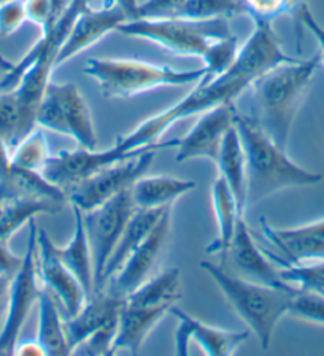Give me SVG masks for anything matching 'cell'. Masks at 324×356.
<instances>
[{"label": "cell", "instance_id": "obj_1", "mask_svg": "<svg viewBox=\"0 0 324 356\" xmlns=\"http://www.w3.org/2000/svg\"><path fill=\"white\" fill-rule=\"evenodd\" d=\"M236 127L242 140L247 167L245 209L254 207L261 200L283 189L315 186L323 181V175L307 170L289 159L286 149L273 143L254 120L237 111Z\"/></svg>", "mask_w": 324, "mask_h": 356}, {"label": "cell", "instance_id": "obj_2", "mask_svg": "<svg viewBox=\"0 0 324 356\" xmlns=\"http://www.w3.org/2000/svg\"><path fill=\"white\" fill-rule=\"evenodd\" d=\"M320 54L307 60L282 64L251 83L254 122L273 143L286 149L295 115L320 65Z\"/></svg>", "mask_w": 324, "mask_h": 356}, {"label": "cell", "instance_id": "obj_3", "mask_svg": "<svg viewBox=\"0 0 324 356\" xmlns=\"http://www.w3.org/2000/svg\"><path fill=\"white\" fill-rule=\"evenodd\" d=\"M200 267L221 289L222 296L236 314L247 323L261 347L264 350L269 347L277 325L284 315H288L289 302L298 286L275 288L262 285L232 274L226 270L225 266H218L210 261H202Z\"/></svg>", "mask_w": 324, "mask_h": 356}, {"label": "cell", "instance_id": "obj_4", "mask_svg": "<svg viewBox=\"0 0 324 356\" xmlns=\"http://www.w3.org/2000/svg\"><path fill=\"white\" fill-rule=\"evenodd\" d=\"M83 74L91 76L108 99H129L162 86H186L199 83L205 69L175 70L167 65L137 59H88Z\"/></svg>", "mask_w": 324, "mask_h": 356}, {"label": "cell", "instance_id": "obj_5", "mask_svg": "<svg viewBox=\"0 0 324 356\" xmlns=\"http://www.w3.org/2000/svg\"><path fill=\"white\" fill-rule=\"evenodd\" d=\"M251 83L243 78L232 76L225 74L215 81L200 80L195 89H193L188 96H184L170 108L152 116V118L140 122L132 132L126 134L124 137H118L115 147L121 152L129 153L140 149L148 145L158 143L159 137L172 124L194 115H202L206 110H211L221 104L234 102L243 91H247Z\"/></svg>", "mask_w": 324, "mask_h": 356}, {"label": "cell", "instance_id": "obj_6", "mask_svg": "<svg viewBox=\"0 0 324 356\" xmlns=\"http://www.w3.org/2000/svg\"><path fill=\"white\" fill-rule=\"evenodd\" d=\"M118 32L159 44L177 56L200 59L211 43L232 35L227 19L197 21L186 18H137L121 24Z\"/></svg>", "mask_w": 324, "mask_h": 356}, {"label": "cell", "instance_id": "obj_7", "mask_svg": "<svg viewBox=\"0 0 324 356\" xmlns=\"http://www.w3.org/2000/svg\"><path fill=\"white\" fill-rule=\"evenodd\" d=\"M35 122L42 129L74 138L78 147L97 149V136L91 110L75 83H49Z\"/></svg>", "mask_w": 324, "mask_h": 356}, {"label": "cell", "instance_id": "obj_8", "mask_svg": "<svg viewBox=\"0 0 324 356\" xmlns=\"http://www.w3.org/2000/svg\"><path fill=\"white\" fill-rule=\"evenodd\" d=\"M177 147L178 138L177 140L164 142L159 147L136 154L124 161H120V163L113 165L104 167V169L97 170L96 174L86 177L85 180L78 181L76 185L67 189L69 202L83 211H89L99 207V205L107 202L108 199L115 197L116 194L132 188L138 178L147 174V170L153 164V159L159 152Z\"/></svg>", "mask_w": 324, "mask_h": 356}, {"label": "cell", "instance_id": "obj_9", "mask_svg": "<svg viewBox=\"0 0 324 356\" xmlns=\"http://www.w3.org/2000/svg\"><path fill=\"white\" fill-rule=\"evenodd\" d=\"M37 231L35 218L29 221V238L21 269L10 280L7 310L0 327V355H13L22 326L31 314L32 305L38 302L43 291L37 266Z\"/></svg>", "mask_w": 324, "mask_h": 356}, {"label": "cell", "instance_id": "obj_10", "mask_svg": "<svg viewBox=\"0 0 324 356\" xmlns=\"http://www.w3.org/2000/svg\"><path fill=\"white\" fill-rule=\"evenodd\" d=\"M133 211H136V205L132 202L131 188L116 194L115 197L108 199L107 202L96 209L83 211V221H85L89 248L92 254L96 291H100L105 266H107L116 243L120 242L121 234Z\"/></svg>", "mask_w": 324, "mask_h": 356}, {"label": "cell", "instance_id": "obj_11", "mask_svg": "<svg viewBox=\"0 0 324 356\" xmlns=\"http://www.w3.org/2000/svg\"><path fill=\"white\" fill-rule=\"evenodd\" d=\"M162 143L164 142L148 145V147L129 153L121 152L115 145L107 149H88L81 147L78 149H64V152H59L58 154L49 156L48 163L42 169V174L47 180L64 188L67 191L70 186L85 180L89 175L96 174L97 170L104 169V167L113 165L120 163V161L148 152V149L159 147Z\"/></svg>", "mask_w": 324, "mask_h": 356}, {"label": "cell", "instance_id": "obj_12", "mask_svg": "<svg viewBox=\"0 0 324 356\" xmlns=\"http://www.w3.org/2000/svg\"><path fill=\"white\" fill-rule=\"evenodd\" d=\"M37 266L38 275L47 291L64 312V318H72L89 299L80 280L58 256L54 242L44 229L37 231Z\"/></svg>", "mask_w": 324, "mask_h": 356}, {"label": "cell", "instance_id": "obj_13", "mask_svg": "<svg viewBox=\"0 0 324 356\" xmlns=\"http://www.w3.org/2000/svg\"><path fill=\"white\" fill-rule=\"evenodd\" d=\"M236 115L237 110L232 102L221 104L200 115L193 129L178 138L177 163L191 159H209L216 163L222 138L236 124Z\"/></svg>", "mask_w": 324, "mask_h": 356}, {"label": "cell", "instance_id": "obj_14", "mask_svg": "<svg viewBox=\"0 0 324 356\" xmlns=\"http://www.w3.org/2000/svg\"><path fill=\"white\" fill-rule=\"evenodd\" d=\"M298 60L283 51L269 21H254V31L238 48L237 58L226 74L243 78L250 83L258 80L275 67Z\"/></svg>", "mask_w": 324, "mask_h": 356}, {"label": "cell", "instance_id": "obj_15", "mask_svg": "<svg viewBox=\"0 0 324 356\" xmlns=\"http://www.w3.org/2000/svg\"><path fill=\"white\" fill-rule=\"evenodd\" d=\"M129 21L127 15L118 7H89L86 5L74 21L65 40L60 47L56 67L69 63L78 54L107 37L110 32H118V27Z\"/></svg>", "mask_w": 324, "mask_h": 356}, {"label": "cell", "instance_id": "obj_16", "mask_svg": "<svg viewBox=\"0 0 324 356\" xmlns=\"http://www.w3.org/2000/svg\"><path fill=\"white\" fill-rule=\"evenodd\" d=\"M170 210L172 207L164 211V215L156 222V226L148 234L147 238L127 258L124 266L116 274L115 283L111 286L110 293L116 294V296L126 298L131 291H133L143 282L148 280L149 272L154 269L156 261L159 259L162 250L165 247L167 237H169Z\"/></svg>", "mask_w": 324, "mask_h": 356}, {"label": "cell", "instance_id": "obj_17", "mask_svg": "<svg viewBox=\"0 0 324 356\" xmlns=\"http://www.w3.org/2000/svg\"><path fill=\"white\" fill-rule=\"evenodd\" d=\"M259 222L267 241L283 253L282 263L314 264L324 261V220L291 229H277L264 216Z\"/></svg>", "mask_w": 324, "mask_h": 356}, {"label": "cell", "instance_id": "obj_18", "mask_svg": "<svg viewBox=\"0 0 324 356\" xmlns=\"http://www.w3.org/2000/svg\"><path fill=\"white\" fill-rule=\"evenodd\" d=\"M169 314L178 320V327L175 332V353L180 356L188 355V345L191 341L197 342L205 355L227 356L236 352L240 345L248 339V332L226 331L221 330V327L205 325L197 318H193V316L184 314L177 305H173Z\"/></svg>", "mask_w": 324, "mask_h": 356}, {"label": "cell", "instance_id": "obj_19", "mask_svg": "<svg viewBox=\"0 0 324 356\" xmlns=\"http://www.w3.org/2000/svg\"><path fill=\"white\" fill-rule=\"evenodd\" d=\"M225 256L231 258L234 269L238 272L237 275L247 278V280L275 288L294 286L291 283L283 280L280 267L275 263H270L267 259L264 250H261L254 243L243 216L238 220L236 234H234L232 242L229 245V250Z\"/></svg>", "mask_w": 324, "mask_h": 356}, {"label": "cell", "instance_id": "obj_20", "mask_svg": "<svg viewBox=\"0 0 324 356\" xmlns=\"http://www.w3.org/2000/svg\"><path fill=\"white\" fill-rule=\"evenodd\" d=\"M122 305H124V298L116 296L113 293L96 291L76 315L72 318H65L64 327L70 355L92 332L118 320Z\"/></svg>", "mask_w": 324, "mask_h": 356}, {"label": "cell", "instance_id": "obj_21", "mask_svg": "<svg viewBox=\"0 0 324 356\" xmlns=\"http://www.w3.org/2000/svg\"><path fill=\"white\" fill-rule=\"evenodd\" d=\"M169 305H156V307H133L124 302L118 318V331L111 345V353L127 352L137 355L158 323L169 314Z\"/></svg>", "mask_w": 324, "mask_h": 356}, {"label": "cell", "instance_id": "obj_22", "mask_svg": "<svg viewBox=\"0 0 324 356\" xmlns=\"http://www.w3.org/2000/svg\"><path fill=\"white\" fill-rule=\"evenodd\" d=\"M15 199H43L63 205L69 202L65 189L47 180L42 172L19 169L10 164L0 175V204Z\"/></svg>", "mask_w": 324, "mask_h": 356}, {"label": "cell", "instance_id": "obj_23", "mask_svg": "<svg viewBox=\"0 0 324 356\" xmlns=\"http://www.w3.org/2000/svg\"><path fill=\"white\" fill-rule=\"evenodd\" d=\"M195 188V181L181 180V178L169 175L142 177L131 188L132 202L137 210L165 209L191 193Z\"/></svg>", "mask_w": 324, "mask_h": 356}, {"label": "cell", "instance_id": "obj_24", "mask_svg": "<svg viewBox=\"0 0 324 356\" xmlns=\"http://www.w3.org/2000/svg\"><path fill=\"white\" fill-rule=\"evenodd\" d=\"M169 209H149V210H137L133 211L131 220L127 221V225L122 231L120 242L116 243L113 253L108 258V263L105 266L102 283H100V289L110 280V277H113L121 270V267L124 266L127 258L132 254L138 245H140L149 232H152L156 222L164 215V211Z\"/></svg>", "mask_w": 324, "mask_h": 356}, {"label": "cell", "instance_id": "obj_25", "mask_svg": "<svg viewBox=\"0 0 324 356\" xmlns=\"http://www.w3.org/2000/svg\"><path fill=\"white\" fill-rule=\"evenodd\" d=\"M72 211H74L75 218L74 236H72L65 247H58V245H54V254L74 272V275L80 280L83 288H85L88 298H91L94 294V286L96 285H94L92 254L91 248H89L85 221H83V210L75 207V205H72Z\"/></svg>", "mask_w": 324, "mask_h": 356}, {"label": "cell", "instance_id": "obj_26", "mask_svg": "<svg viewBox=\"0 0 324 356\" xmlns=\"http://www.w3.org/2000/svg\"><path fill=\"white\" fill-rule=\"evenodd\" d=\"M220 169V177L227 183L234 197H236L240 211H245V196H247V167H245V152L237 127L227 131L222 138L220 154L216 163Z\"/></svg>", "mask_w": 324, "mask_h": 356}, {"label": "cell", "instance_id": "obj_27", "mask_svg": "<svg viewBox=\"0 0 324 356\" xmlns=\"http://www.w3.org/2000/svg\"><path fill=\"white\" fill-rule=\"evenodd\" d=\"M211 204H213L216 221H218V237L206 247L209 254H226L229 245L232 242L238 220L243 213L238 209V204L227 183L220 177L211 186Z\"/></svg>", "mask_w": 324, "mask_h": 356}, {"label": "cell", "instance_id": "obj_28", "mask_svg": "<svg viewBox=\"0 0 324 356\" xmlns=\"http://www.w3.org/2000/svg\"><path fill=\"white\" fill-rule=\"evenodd\" d=\"M181 298L180 269H169L158 277L148 278L140 286L124 298V302L133 307H156V305H177Z\"/></svg>", "mask_w": 324, "mask_h": 356}, {"label": "cell", "instance_id": "obj_29", "mask_svg": "<svg viewBox=\"0 0 324 356\" xmlns=\"http://www.w3.org/2000/svg\"><path fill=\"white\" fill-rule=\"evenodd\" d=\"M64 316L59 314L58 302L47 289L38 298V332L37 341L42 345L44 355L64 356L70 355L67 343Z\"/></svg>", "mask_w": 324, "mask_h": 356}, {"label": "cell", "instance_id": "obj_30", "mask_svg": "<svg viewBox=\"0 0 324 356\" xmlns=\"http://www.w3.org/2000/svg\"><path fill=\"white\" fill-rule=\"evenodd\" d=\"M64 205L43 199H15L0 204V242H8L37 215H56Z\"/></svg>", "mask_w": 324, "mask_h": 356}, {"label": "cell", "instance_id": "obj_31", "mask_svg": "<svg viewBox=\"0 0 324 356\" xmlns=\"http://www.w3.org/2000/svg\"><path fill=\"white\" fill-rule=\"evenodd\" d=\"M37 127L35 118L22 107L13 89L0 91V140L10 152Z\"/></svg>", "mask_w": 324, "mask_h": 356}, {"label": "cell", "instance_id": "obj_32", "mask_svg": "<svg viewBox=\"0 0 324 356\" xmlns=\"http://www.w3.org/2000/svg\"><path fill=\"white\" fill-rule=\"evenodd\" d=\"M49 156L51 153H49L47 137H44L42 127L37 126L11 149L10 161L19 169L42 172L44 164L48 163Z\"/></svg>", "mask_w": 324, "mask_h": 356}, {"label": "cell", "instance_id": "obj_33", "mask_svg": "<svg viewBox=\"0 0 324 356\" xmlns=\"http://www.w3.org/2000/svg\"><path fill=\"white\" fill-rule=\"evenodd\" d=\"M247 15L245 0H184L177 18L210 21Z\"/></svg>", "mask_w": 324, "mask_h": 356}, {"label": "cell", "instance_id": "obj_34", "mask_svg": "<svg viewBox=\"0 0 324 356\" xmlns=\"http://www.w3.org/2000/svg\"><path fill=\"white\" fill-rule=\"evenodd\" d=\"M238 53V40L234 35H229L216 40L210 44L202 56V63L205 69L204 81H215L231 69L234 60L237 58Z\"/></svg>", "mask_w": 324, "mask_h": 356}, {"label": "cell", "instance_id": "obj_35", "mask_svg": "<svg viewBox=\"0 0 324 356\" xmlns=\"http://www.w3.org/2000/svg\"><path fill=\"white\" fill-rule=\"evenodd\" d=\"M288 315L324 326V298L316 293L298 288L289 302Z\"/></svg>", "mask_w": 324, "mask_h": 356}, {"label": "cell", "instance_id": "obj_36", "mask_svg": "<svg viewBox=\"0 0 324 356\" xmlns=\"http://www.w3.org/2000/svg\"><path fill=\"white\" fill-rule=\"evenodd\" d=\"M116 331H118V320L111 321L96 332H92L91 336L78 345L74 353L88 356H108L111 353V345H113L116 337Z\"/></svg>", "mask_w": 324, "mask_h": 356}, {"label": "cell", "instance_id": "obj_37", "mask_svg": "<svg viewBox=\"0 0 324 356\" xmlns=\"http://www.w3.org/2000/svg\"><path fill=\"white\" fill-rule=\"evenodd\" d=\"M245 5H247V15L253 21L272 22L277 16L294 10L295 0H245Z\"/></svg>", "mask_w": 324, "mask_h": 356}, {"label": "cell", "instance_id": "obj_38", "mask_svg": "<svg viewBox=\"0 0 324 356\" xmlns=\"http://www.w3.org/2000/svg\"><path fill=\"white\" fill-rule=\"evenodd\" d=\"M27 21L24 0H11L0 5V35L8 37Z\"/></svg>", "mask_w": 324, "mask_h": 356}, {"label": "cell", "instance_id": "obj_39", "mask_svg": "<svg viewBox=\"0 0 324 356\" xmlns=\"http://www.w3.org/2000/svg\"><path fill=\"white\" fill-rule=\"evenodd\" d=\"M184 0H147L138 7V18H177Z\"/></svg>", "mask_w": 324, "mask_h": 356}, {"label": "cell", "instance_id": "obj_40", "mask_svg": "<svg viewBox=\"0 0 324 356\" xmlns=\"http://www.w3.org/2000/svg\"><path fill=\"white\" fill-rule=\"evenodd\" d=\"M280 274L284 282L291 283V285H295L300 289H307V291L316 293L320 296L324 298V280L323 278H315V277H309L304 274H299L295 272L291 266L288 264H280Z\"/></svg>", "mask_w": 324, "mask_h": 356}, {"label": "cell", "instance_id": "obj_41", "mask_svg": "<svg viewBox=\"0 0 324 356\" xmlns=\"http://www.w3.org/2000/svg\"><path fill=\"white\" fill-rule=\"evenodd\" d=\"M27 21L33 22L42 31L53 22V2L51 0H24Z\"/></svg>", "mask_w": 324, "mask_h": 356}, {"label": "cell", "instance_id": "obj_42", "mask_svg": "<svg viewBox=\"0 0 324 356\" xmlns=\"http://www.w3.org/2000/svg\"><path fill=\"white\" fill-rule=\"evenodd\" d=\"M24 256H16L8 247V242H0V277L11 280L21 269Z\"/></svg>", "mask_w": 324, "mask_h": 356}, {"label": "cell", "instance_id": "obj_43", "mask_svg": "<svg viewBox=\"0 0 324 356\" xmlns=\"http://www.w3.org/2000/svg\"><path fill=\"white\" fill-rule=\"evenodd\" d=\"M299 16H300V22L310 31L311 35L316 38L318 44H320V59L324 64V27L318 24V21L314 18L311 11L307 8V5H299Z\"/></svg>", "mask_w": 324, "mask_h": 356}, {"label": "cell", "instance_id": "obj_44", "mask_svg": "<svg viewBox=\"0 0 324 356\" xmlns=\"http://www.w3.org/2000/svg\"><path fill=\"white\" fill-rule=\"evenodd\" d=\"M94 2H97V0H88V5H92ZM104 2L105 3L102 5V7L121 8L127 15L129 21L138 18V7H140L138 0H104Z\"/></svg>", "mask_w": 324, "mask_h": 356}, {"label": "cell", "instance_id": "obj_45", "mask_svg": "<svg viewBox=\"0 0 324 356\" xmlns=\"http://www.w3.org/2000/svg\"><path fill=\"white\" fill-rule=\"evenodd\" d=\"M280 264H286V263H280ZM288 266H291L295 272H299V274L315 277V278H323L324 280V261H320V263H314V264H288Z\"/></svg>", "mask_w": 324, "mask_h": 356}, {"label": "cell", "instance_id": "obj_46", "mask_svg": "<svg viewBox=\"0 0 324 356\" xmlns=\"http://www.w3.org/2000/svg\"><path fill=\"white\" fill-rule=\"evenodd\" d=\"M13 355H22V356H43L44 352L42 348V345L38 343V341H27L22 343H16Z\"/></svg>", "mask_w": 324, "mask_h": 356}, {"label": "cell", "instance_id": "obj_47", "mask_svg": "<svg viewBox=\"0 0 324 356\" xmlns=\"http://www.w3.org/2000/svg\"><path fill=\"white\" fill-rule=\"evenodd\" d=\"M8 278L0 277V321L5 318V310H7V299H8Z\"/></svg>", "mask_w": 324, "mask_h": 356}, {"label": "cell", "instance_id": "obj_48", "mask_svg": "<svg viewBox=\"0 0 324 356\" xmlns=\"http://www.w3.org/2000/svg\"><path fill=\"white\" fill-rule=\"evenodd\" d=\"M51 2H53V22H51L53 26L54 22L58 21L67 10H69V7L75 2V0H51Z\"/></svg>", "mask_w": 324, "mask_h": 356}, {"label": "cell", "instance_id": "obj_49", "mask_svg": "<svg viewBox=\"0 0 324 356\" xmlns=\"http://www.w3.org/2000/svg\"><path fill=\"white\" fill-rule=\"evenodd\" d=\"M10 164H11L10 148L7 147V143H5L3 140H0V175H2L3 172L8 169Z\"/></svg>", "mask_w": 324, "mask_h": 356}, {"label": "cell", "instance_id": "obj_50", "mask_svg": "<svg viewBox=\"0 0 324 356\" xmlns=\"http://www.w3.org/2000/svg\"><path fill=\"white\" fill-rule=\"evenodd\" d=\"M11 67H13V64H11L10 60H7L5 58H2V56H0V69L5 70V72H10Z\"/></svg>", "mask_w": 324, "mask_h": 356}, {"label": "cell", "instance_id": "obj_51", "mask_svg": "<svg viewBox=\"0 0 324 356\" xmlns=\"http://www.w3.org/2000/svg\"><path fill=\"white\" fill-rule=\"evenodd\" d=\"M5 74H7V72H5V70H2V69H0V80H2V76H3Z\"/></svg>", "mask_w": 324, "mask_h": 356}, {"label": "cell", "instance_id": "obj_52", "mask_svg": "<svg viewBox=\"0 0 324 356\" xmlns=\"http://www.w3.org/2000/svg\"><path fill=\"white\" fill-rule=\"evenodd\" d=\"M7 2H11V0H0V5H3V3H7Z\"/></svg>", "mask_w": 324, "mask_h": 356}]
</instances>
